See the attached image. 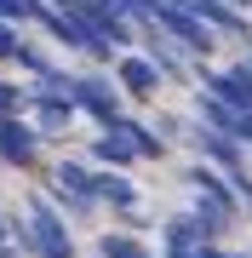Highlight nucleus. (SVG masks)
Instances as JSON below:
<instances>
[{
    "mask_svg": "<svg viewBox=\"0 0 252 258\" xmlns=\"http://www.w3.org/2000/svg\"><path fill=\"white\" fill-rule=\"evenodd\" d=\"M155 29L172 40V46L195 52V57H212V46H218V29L206 23V18H195L189 6H172V0H160V12H155Z\"/></svg>",
    "mask_w": 252,
    "mask_h": 258,
    "instance_id": "obj_1",
    "label": "nucleus"
},
{
    "mask_svg": "<svg viewBox=\"0 0 252 258\" xmlns=\"http://www.w3.org/2000/svg\"><path fill=\"white\" fill-rule=\"evenodd\" d=\"M29 235H35L40 258H75V241H69V224L46 195H29Z\"/></svg>",
    "mask_w": 252,
    "mask_h": 258,
    "instance_id": "obj_2",
    "label": "nucleus"
},
{
    "mask_svg": "<svg viewBox=\"0 0 252 258\" xmlns=\"http://www.w3.org/2000/svg\"><path fill=\"white\" fill-rule=\"evenodd\" d=\"M40 138H46V132L35 126V120H23V115H0V161L6 166H35L40 161Z\"/></svg>",
    "mask_w": 252,
    "mask_h": 258,
    "instance_id": "obj_3",
    "label": "nucleus"
},
{
    "mask_svg": "<svg viewBox=\"0 0 252 258\" xmlns=\"http://www.w3.org/2000/svg\"><path fill=\"white\" fill-rule=\"evenodd\" d=\"M75 103H80V115L98 120V126H115V120H121V92H115L103 75H80L75 81Z\"/></svg>",
    "mask_w": 252,
    "mask_h": 258,
    "instance_id": "obj_4",
    "label": "nucleus"
},
{
    "mask_svg": "<svg viewBox=\"0 0 252 258\" xmlns=\"http://www.w3.org/2000/svg\"><path fill=\"white\" fill-rule=\"evenodd\" d=\"M201 86L212 98H224L229 109H241V115H252V69L241 63V69H206L201 75Z\"/></svg>",
    "mask_w": 252,
    "mask_h": 258,
    "instance_id": "obj_5",
    "label": "nucleus"
},
{
    "mask_svg": "<svg viewBox=\"0 0 252 258\" xmlns=\"http://www.w3.org/2000/svg\"><path fill=\"white\" fill-rule=\"evenodd\" d=\"M195 144H201V155L212 161V166H224L229 178H246V166H241V138H235V132H212V126L201 120Z\"/></svg>",
    "mask_w": 252,
    "mask_h": 258,
    "instance_id": "obj_6",
    "label": "nucleus"
},
{
    "mask_svg": "<svg viewBox=\"0 0 252 258\" xmlns=\"http://www.w3.org/2000/svg\"><path fill=\"white\" fill-rule=\"evenodd\" d=\"M29 109H35V126L46 132V138H57V132L80 115V103L75 98H57V92H29Z\"/></svg>",
    "mask_w": 252,
    "mask_h": 258,
    "instance_id": "obj_7",
    "label": "nucleus"
},
{
    "mask_svg": "<svg viewBox=\"0 0 252 258\" xmlns=\"http://www.w3.org/2000/svg\"><path fill=\"white\" fill-rule=\"evenodd\" d=\"M115 75H121V86H126L132 98H155L160 81H166L155 57H121V63H115Z\"/></svg>",
    "mask_w": 252,
    "mask_h": 258,
    "instance_id": "obj_8",
    "label": "nucleus"
},
{
    "mask_svg": "<svg viewBox=\"0 0 252 258\" xmlns=\"http://www.w3.org/2000/svg\"><path fill=\"white\" fill-rule=\"evenodd\" d=\"M92 155H98L103 166H126V161H138V144H132L121 126H103V138L92 144Z\"/></svg>",
    "mask_w": 252,
    "mask_h": 258,
    "instance_id": "obj_9",
    "label": "nucleus"
},
{
    "mask_svg": "<svg viewBox=\"0 0 252 258\" xmlns=\"http://www.w3.org/2000/svg\"><path fill=\"white\" fill-rule=\"evenodd\" d=\"M195 109H201V120H206V126H212V132H241V109H229L224 98L201 92V103H195Z\"/></svg>",
    "mask_w": 252,
    "mask_h": 258,
    "instance_id": "obj_10",
    "label": "nucleus"
},
{
    "mask_svg": "<svg viewBox=\"0 0 252 258\" xmlns=\"http://www.w3.org/2000/svg\"><path fill=\"white\" fill-rule=\"evenodd\" d=\"M98 201H109V207L132 212V207H138V189H132L121 172H98Z\"/></svg>",
    "mask_w": 252,
    "mask_h": 258,
    "instance_id": "obj_11",
    "label": "nucleus"
},
{
    "mask_svg": "<svg viewBox=\"0 0 252 258\" xmlns=\"http://www.w3.org/2000/svg\"><path fill=\"white\" fill-rule=\"evenodd\" d=\"M115 126H121L132 144H138V155H149V161H160V155H166V138H155V126H138V120H126V115L115 120Z\"/></svg>",
    "mask_w": 252,
    "mask_h": 258,
    "instance_id": "obj_12",
    "label": "nucleus"
},
{
    "mask_svg": "<svg viewBox=\"0 0 252 258\" xmlns=\"http://www.w3.org/2000/svg\"><path fill=\"white\" fill-rule=\"evenodd\" d=\"M98 258H149V252H143L132 235H103L98 241Z\"/></svg>",
    "mask_w": 252,
    "mask_h": 258,
    "instance_id": "obj_13",
    "label": "nucleus"
},
{
    "mask_svg": "<svg viewBox=\"0 0 252 258\" xmlns=\"http://www.w3.org/2000/svg\"><path fill=\"white\" fill-rule=\"evenodd\" d=\"M40 6H46V0H0V18L29 23V18H40Z\"/></svg>",
    "mask_w": 252,
    "mask_h": 258,
    "instance_id": "obj_14",
    "label": "nucleus"
},
{
    "mask_svg": "<svg viewBox=\"0 0 252 258\" xmlns=\"http://www.w3.org/2000/svg\"><path fill=\"white\" fill-rule=\"evenodd\" d=\"M115 6L126 12L132 23H155V12H160V0H115Z\"/></svg>",
    "mask_w": 252,
    "mask_h": 258,
    "instance_id": "obj_15",
    "label": "nucleus"
},
{
    "mask_svg": "<svg viewBox=\"0 0 252 258\" xmlns=\"http://www.w3.org/2000/svg\"><path fill=\"white\" fill-rule=\"evenodd\" d=\"M12 63H23L29 75H35V81H40V75H46V69H52V63H46V57H40L35 46H29V40H18V57H12Z\"/></svg>",
    "mask_w": 252,
    "mask_h": 258,
    "instance_id": "obj_16",
    "label": "nucleus"
},
{
    "mask_svg": "<svg viewBox=\"0 0 252 258\" xmlns=\"http://www.w3.org/2000/svg\"><path fill=\"white\" fill-rule=\"evenodd\" d=\"M18 57V29H12V18H0V63H12Z\"/></svg>",
    "mask_w": 252,
    "mask_h": 258,
    "instance_id": "obj_17",
    "label": "nucleus"
},
{
    "mask_svg": "<svg viewBox=\"0 0 252 258\" xmlns=\"http://www.w3.org/2000/svg\"><path fill=\"white\" fill-rule=\"evenodd\" d=\"M18 103H23V92H18V86H6V81H0V115H18Z\"/></svg>",
    "mask_w": 252,
    "mask_h": 258,
    "instance_id": "obj_18",
    "label": "nucleus"
},
{
    "mask_svg": "<svg viewBox=\"0 0 252 258\" xmlns=\"http://www.w3.org/2000/svg\"><path fill=\"white\" fill-rule=\"evenodd\" d=\"M184 258H229V252H218L212 241H206V247H195V252H184Z\"/></svg>",
    "mask_w": 252,
    "mask_h": 258,
    "instance_id": "obj_19",
    "label": "nucleus"
},
{
    "mask_svg": "<svg viewBox=\"0 0 252 258\" xmlns=\"http://www.w3.org/2000/svg\"><path fill=\"white\" fill-rule=\"evenodd\" d=\"M241 144H252V115H241V132H235Z\"/></svg>",
    "mask_w": 252,
    "mask_h": 258,
    "instance_id": "obj_20",
    "label": "nucleus"
},
{
    "mask_svg": "<svg viewBox=\"0 0 252 258\" xmlns=\"http://www.w3.org/2000/svg\"><path fill=\"white\" fill-rule=\"evenodd\" d=\"M46 6H57V12H75V6H80V0H46Z\"/></svg>",
    "mask_w": 252,
    "mask_h": 258,
    "instance_id": "obj_21",
    "label": "nucleus"
},
{
    "mask_svg": "<svg viewBox=\"0 0 252 258\" xmlns=\"http://www.w3.org/2000/svg\"><path fill=\"white\" fill-rule=\"evenodd\" d=\"M0 258H12V252H6V241H0Z\"/></svg>",
    "mask_w": 252,
    "mask_h": 258,
    "instance_id": "obj_22",
    "label": "nucleus"
},
{
    "mask_svg": "<svg viewBox=\"0 0 252 258\" xmlns=\"http://www.w3.org/2000/svg\"><path fill=\"white\" fill-rule=\"evenodd\" d=\"M0 241H6V224H0Z\"/></svg>",
    "mask_w": 252,
    "mask_h": 258,
    "instance_id": "obj_23",
    "label": "nucleus"
},
{
    "mask_svg": "<svg viewBox=\"0 0 252 258\" xmlns=\"http://www.w3.org/2000/svg\"><path fill=\"white\" fill-rule=\"evenodd\" d=\"M246 69H252V57H246Z\"/></svg>",
    "mask_w": 252,
    "mask_h": 258,
    "instance_id": "obj_24",
    "label": "nucleus"
}]
</instances>
